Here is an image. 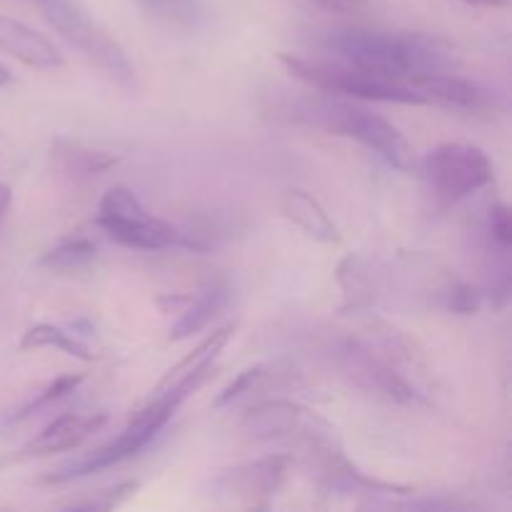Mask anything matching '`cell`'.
I'll return each instance as SVG.
<instances>
[{
  "label": "cell",
  "mask_w": 512,
  "mask_h": 512,
  "mask_svg": "<svg viewBox=\"0 0 512 512\" xmlns=\"http://www.w3.org/2000/svg\"><path fill=\"white\" fill-rule=\"evenodd\" d=\"M268 110L285 123L308 125V128L325 130L330 135L358 140L360 145L373 150L385 163L403 173H410L418 165L413 148L393 123L363 105L350 103L343 95L325 93L318 88L283 90V95H275Z\"/></svg>",
  "instance_id": "1"
},
{
  "label": "cell",
  "mask_w": 512,
  "mask_h": 512,
  "mask_svg": "<svg viewBox=\"0 0 512 512\" xmlns=\"http://www.w3.org/2000/svg\"><path fill=\"white\" fill-rule=\"evenodd\" d=\"M320 45L333 53L335 60L405 83L415 75L450 73L458 68L453 50L423 33L333 28L320 35Z\"/></svg>",
  "instance_id": "2"
},
{
  "label": "cell",
  "mask_w": 512,
  "mask_h": 512,
  "mask_svg": "<svg viewBox=\"0 0 512 512\" xmlns=\"http://www.w3.org/2000/svg\"><path fill=\"white\" fill-rule=\"evenodd\" d=\"M280 63L288 68L293 78L303 80L310 88L325 90V93L355 100H375V103L430 105L425 95L418 93L405 80L385 78V75L343 63V60L300 58V55L280 53Z\"/></svg>",
  "instance_id": "3"
},
{
  "label": "cell",
  "mask_w": 512,
  "mask_h": 512,
  "mask_svg": "<svg viewBox=\"0 0 512 512\" xmlns=\"http://www.w3.org/2000/svg\"><path fill=\"white\" fill-rule=\"evenodd\" d=\"M43 10L45 20L58 30L65 43L73 45L75 50L85 55L93 65H98L108 78H113L120 88L135 90V68L125 55L123 45L103 28L95 23L80 5L73 0H43L38 3Z\"/></svg>",
  "instance_id": "4"
},
{
  "label": "cell",
  "mask_w": 512,
  "mask_h": 512,
  "mask_svg": "<svg viewBox=\"0 0 512 512\" xmlns=\"http://www.w3.org/2000/svg\"><path fill=\"white\" fill-rule=\"evenodd\" d=\"M178 408L180 405L175 403L170 395L158 393L143 410H138V413L130 418V423L125 425V430L118 438L110 440L108 445L98 448L95 453H90L88 458L75 460L68 468L48 475L45 480H48V483H65V480L85 478V475L100 473V470L125 463V460H130L133 455H138L140 450L148 448V445L153 443L155 435L170 423V418H173V413Z\"/></svg>",
  "instance_id": "5"
},
{
  "label": "cell",
  "mask_w": 512,
  "mask_h": 512,
  "mask_svg": "<svg viewBox=\"0 0 512 512\" xmlns=\"http://www.w3.org/2000/svg\"><path fill=\"white\" fill-rule=\"evenodd\" d=\"M423 178L443 205L470 198L493 180V163L475 145L443 143L430 150L420 163Z\"/></svg>",
  "instance_id": "6"
},
{
  "label": "cell",
  "mask_w": 512,
  "mask_h": 512,
  "mask_svg": "<svg viewBox=\"0 0 512 512\" xmlns=\"http://www.w3.org/2000/svg\"><path fill=\"white\" fill-rule=\"evenodd\" d=\"M98 225L125 248L138 250H163L168 245H178V230L165 220L153 218L143 208L133 190L110 188L100 200Z\"/></svg>",
  "instance_id": "7"
},
{
  "label": "cell",
  "mask_w": 512,
  "mask_h": 512,
  "mask_svg": "<svg viewBox=\"0 0 512 512\" xmlns=\"http://www.w3.org/2000/svg\"><path fill=\"white\" fill-rule=\"evenodd\" d=\"M335 363H338L340 373L363 393L378 395L390 403H410L415 398L413 385L360 340H340L335 345Z\"/></svg>",
  "instance_id": "8"
},
{
  "label": "cell",
  "mask_w": 512,
  "mask_h": 512,
  "mask_svg": "<svg viewBox=\"0 0 512 512\" xmlns=\"http://www.w3.org/2000/svg\"><path fill=\"white\" fill-rule=\"evenodd\" d=\"M290 465V455H265L253 463L230 468L213 480V495L225 503L265 508L288 478Z\"/></svg>",
  "instance_id": "9"
},
{
  "label": "cell",
  "mask_w": 512,
  "mask_h": 512,
  "mask_svg": "<svg viewBox=\"0 0 512 512\" xmlns=\"http://www.w3.org/2000/svg\"><path fill=\"white\" fill-rule=\"evenodd\" d=\"M318 423H323V420L303 405L290 403V400H270V403L250 408L243 415L240 428L253 440H283L298 433L318 435V430H315Z\"/></svg>",
  "instance_id": "10"
},
{
  "label": "cell",
  "mask_w": 512,
  "mask_h": 512,
  "mask_svg": "<svg viewBox=\"0 0 512 512\" xmlns=\"http://www.w3.org/2000/svg\"><path fill=\"white\" fill-rule=\"evenodd\" d=\"M108 423V413H68L55 418L53 423L45 425L38 435L23 450L25 455H53L63 450H73L83 445L93 433H98Z\"/></svg>",
  "instance_id": "11"
},
{
  "label": "cell",
  "mask_w": 512,
  "mask_h": 512,
  "mask_svg": "<svg viewBox=\"0 0 512 512\" xmlns=\"http://www.w3.org/2000/svg\"><path fill=\"white\" fill-rule=\"evenodd\" d=\"M418 93L425 95L428 103L443 105L453 110H483L490 103L488 90L480 88L478 83L458 78L453 73H425L415 75L408 80Z\"/></svg>",
  "instance_id": "12"
},
{
  "label": "cell",
  "mask_w": 512,
  "mask_h": 512,
  "mask_svg": "<svg viewBox=\"0 0 512 512\" xmlns=\"http://www.w3.org/2000/svg\"><path fill=\"white\" fill-rule=\"evenodd\" d=\"M0 50L30 68H60L63 65V55L45 35L20 20L8 18V15H0Z\"/></svg>",
  "instance_id": "13"
},
{
  "label": "cell",
  "mask_w": 512,
  "mask_h": 512,
  "mask_svg": "<svg viewBox=\"0 0 512 512\" xmlns=\"http://www.w3.org/2000/svg\"><path fill=\"white\" fill-rule=\"evenodd\" d=\"M280 208H283L285 218L293 220L305 235H310L313 240L320 243H340V233L335 228V223L330 220V215L325 213V208L320 205V200L315 195H310L303 188H288L280 195Z\"/></svg>",
  "instance_id": "14"
},
{
  "label": "cell",
  "mask_w": 512,
  "mask_h": 512,
  "mask_svg": "<svg viewBox=\"0 0 512 512\" xmlns=\"http://www.w3.org/2000/svg\"><path fill=\"white\" fill-rule=\"evenodd\" d=\"M335 280H338L340 290H343V310H365L375 303L378 275L373 270V260L365 258V255H345L340 260Z\"/></svg>",
  "instance_id": "15"
},
{
  "label": "cell",
  "mask_w": 512,
  "mask_h": 512,
  "mask_svg": "<svg viewBox=\"0 0 512 512\" xmlns=\"http://www.w3.org/2000/svg\"><path fill=\"white\" fill-rule=\"evenodd\" d=\"M53 165L68 178H93V175L105 173L113 165H118V155L105 153V150L88 148L78 140H55L50 150Z\"/></svg>",
  "instance_id": "16"
},
{
  "label": "cell",
  "mask_w": 512,
  "mask_h": 512,
  "mask_svg": "<svg viewBox=\"0 0 512 512\" xmlns=\"http://www.w3.org/2000/svg\"><path fill=\"white\" fill-rule=\"evenodd\" d=\"M225 303H228V288H225V285H210V288L203 290L198 298L188 300V308H185L183 313H180V318L173 323L168 340L180 343V340L190 338V335L208 328L210 320L225 308Z\"/></svg>",
  "instance_id": "17"
},
{
  "label": "cell",
  "mask_w": 512,
  "mask_h": 512,
  "mask_svg": "<svg viewBox=\"0 0 512 512\" xmlns=\"http://www.w3.org/2000/svg\"><path fill=\"white\" fill-rule=\"evenodd\" d=\"M233 333H235V325H225V328L210 333L208 338H205L203 343H200L198 348L188 355V358H183L178 365H175V368L168 370V375L160 380V385L155 388V393L163 388H168V385H173L175 380L195 373V370H203V368H210V365H215V360H218V355L223 353V348L228 345V340L233 338Z\"/></svg>",
  "instance_id": "18"
},
{
  "label": "cell",
  "mask_w": 512,
  "mask_h": 512,
  "mask_svg": "<svg viewBox=\"0 0 512 512\" xmlns=\"http://www.w3.org/2000/svg\"><path fill=\"white\" fill-rule=\"evenodd\" d=\"M20 348L23 350L58 348L63 350L65 355H70V358L83 360V363H90V360L95 358L83 340H78L73 333H68V330H63L60 325H53V323H40V325H33L30 330H25L23 338H20Z\"/></svg>",
  "instance_id": "19"
},
{
  "label": "cell",
  "mask_w": 512,
  "mask_h": 512,
  "mask_svg": "<svg viewBox=\"0 0 512 512\" xmlns=\"http://www.w3.org/2000/svg\"><path fill=\"white\" fill-rule=\"evenodd\" d=\"M95 255H98V248H95L93 240L68 238L55 245V248H50L40 263L45 268L55 270V273H73V270H80L93 263Z\"/></svg>",
  "instance_id": "20"
},
{
  "label": "cell",
  "mask_w": 512,
  "mask_h": 512,
  "mask_svg": "<svg viewBox=\"0 0 512 512\" xmlns=\"http://www.w3.org/2000/svg\"><path fill=\"white\" fill-rule=\"evenodd\" d=\"M150 18L173 28H193L200 20V0H138Z\"/></svg>",
  "instance_id": "21"
},
{
  "label": "cell",
  "mask_w": 512,
  "mask_h": 512,
  "mask_svg": "<svg viewBox=\"0 0 512 512\" xmlns=\"http://www.w3.org/2000/svg\"><path fill=\"white\" fill-rule=\"evenodd\" d=\"M83 380H85L83 373L60 375V378H55L53 383L45 385V388L40 390V393L35 395V398L30 400V403H25L23 408L18 410V415H15L13 420H25V418H30V415L40 413V410L50 408V405L60 403V400H65V398H68V395H73L75 390H78L80 385H83Z\"/></svg>",
  "instance_id": "22"
},
{
  "label": "cell",
  "mask_w": 512,
  "mask_h": 512,
  "mask_svg": "<svg viewBox=\"0 0 512 512\" xmlns=\"http://www.w3.org/2000/svg\"><path fill=\"white\" fill-rule=\"evenodd\" d=\"M480 303H483V293L470 283H453L443 293V305L455 315H475Z\"/></svg>",
  "instance_id": "23"
},
{
  "label": "cell",
  "mask_w": 512,
  "mask_h": 512,
  "mask_svg": "<svg viewBox=\"0 0 512 512\" xmlns=\"http://www.w3.org/2000/svg\"><path fill=\"white\" fill-rule=\"evenodd\" d=\"M263 378H265V368H263V365H255V368L243 370V373H240L238 378L230 380V383L225 385L223 390H220L218 398H215V408H228V405H233L235 400H240V398H243V395L253 393V388Z\"/></svg>",
  "instance_id": "24"
},
{
  "label": "cell",
  "mask_w": 512,
  "mask_h": 512,
  "mask_svg": "<svg viewBox=\"0 0 512 512\" xmlns=\"http://www.w3.org/2000/svg\"><path fill=\"white\" fill-rule=\"evenodd\" d=\"M485 235H488L490 243L500 245V248H508L512 245V218L510 208L505 203H495L488 210V218H485Z\"/></svg>",
  "instance_id": "25"
},
{
  "label": "cell",
  "mask_w": 512,
  "mask_h": 512,
  "mask_svg": "<svg viewBox=\"0 0 512 512\" xmlns=\"http://www.w3.org/2000/svg\"><path fill=\"white\" fill-rule=\"evenodd\" d=\"M138 490V483H120L110 490H100L95 500H83V503H70L68 508L73 510H110L115 505L125 503L128 498H133V493Z\"/></svg>",
  "instance_id": "26"
},
{
  "label": "cell",
  "mask_w": 512,
  "mask_h": 512,
  "mask_svg": "<svg viewBox=\"0 0 512 512\" xmlns=\"http://www.w3.org/2000/svg\"><path fill=\"white\" fill-rule=\"evenodd\" d=\"M313 3L330 13H360L363 8H368L365 0H313Z\"/></svg>",
  "instance_id": "27"
},
{
  "label": "cell",
  "mask_w": 512,
  "mask_h": 512,
  "mask_svg": "<svg viewBox=\"0 0 512 512\" xmlns=\"http://www.w3.org/2000/svg\"><path fill=\"white\" fill-rule=\"evenodd\" d=\"M10 203H13V195H10L8 185H0V225H3L5 215H8Z\"/></svg>",
  "instance_id": "28"
},
{
  "label": "cell",
  "mask_w": 512,
  "mask_h": 512,
  "mask_svg": "<svg viewBox=\"0 0 512 512\" xmlns=\"http://www.w3.org/2000/svg\"><path fill=\"white\" fill-rule=\"evenodd\" d=\"M463 3L475 5V8H508L510 0H463Z\"/></svg>",
  "instance_id": "29"
},
{
  "label": "cell",
  "mask_w": 512,
  "mask_h": 512,
  "mask_svg": "<svg viewBox=\"0 0 512 512\" xmlns=\"http://www.w3.org/2000/svg\"><path fill=\"white\" fill-rule=\"evenodd\" d=\"M10 83H13V73H10V70L0 63V88H3V85H10Z\"/></svg>",
  "instance_id": "30"
},
{
  "label": "cell",
  "mask_w": 512,
  "mask_h": 512,
  "mask_svg": "<svg viewBox=\"0 0 512 512\" xmlns=\"http://www.w3.org/2000/svg\"><path fill=\"white\" fill-rule=\"evenodd\" d=\"M35 3H43V0H35Z\"/></svg>",
  "instance_id": "31"
}]
</instances>
